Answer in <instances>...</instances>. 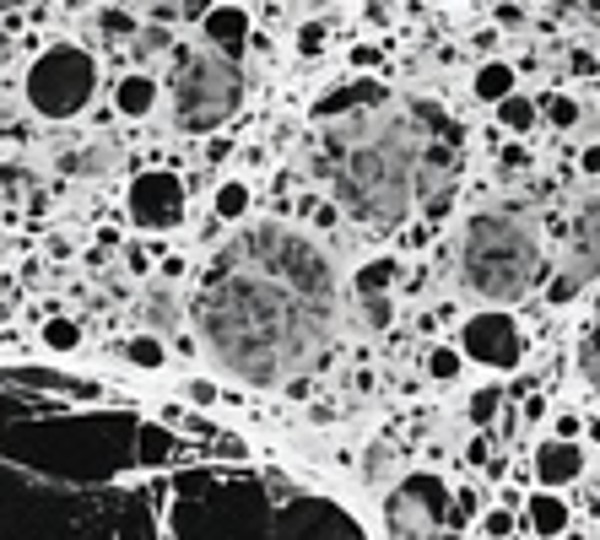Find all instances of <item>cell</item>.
<instances>
[{
  "instance_id": "cell-15",
  "label": "cell",
  "mask_w": 600,
  "mask_h": 540,
  "mask_svg": "<svg viewBox=\"0 0 600 540\" xmlns=\"http://www.w3.org/2000/svg\"><path fill=\"white\" fill-rule=\"evenodd\" d=\"M525 514H531V530H535V536H546V540L568 530V503H563L557 492H546V486L531 497V508H525Z\"/></svg>"
},
{
  "instance_id": "cell-6",
  "label": "cell",
  "mask_w": 600,
  "mask_h": 540,
  "mask_svg": "<svg viewBox=\"0 0 600 540\" xmlns=\"http://www.w3.org/2000/svg\"><path fill=\"white\" fill-rule=\"evenodd\" d=\"M98 98V60L81 44H49L27 70V103L44 120H76Z\"/></svg>"
},
{
  "instance_id": "cell-21",
  "label": "cell",
  "mask_w": 600,
  "mask_h": 540,
  "mask_svg": "<svg viewBox=\"0 0 600 540\" xmlns=\"http://www.w3.org/2000/svg\"><path fill=\"white\" fill-rule=\"evenodd\" d=\"M216 216H222V222H238V216H244V211H249V184H238V179H227V184H222V190H216Z\"/></svg>"
},
{
  "instance_id": "cell-12",
  "label": "cell",
  "mask_w": 600,
  "mask_h": 540,
  "mask_svg": "<svg viewBox=\"0 0 600 540\" xmlns=\"http://www.w3.org/2000/svg\"><path fill=\"white\" fill-rule=\"evenodd\" d=\"M200 27H205V44H216L222 55H233V49L249 44V11L244 5H211L200 16Z\"/></svg>"
},
{
  "instance_id": "cell-9",
  "label": "cell",
  "mask_w": 600,
  "mask_h": 540,
  "mask_svg": "<svg viewBox=\"0 0 600 540\" xmlns=\"http://www.w3.org/2000/svg\"><path fill=\"white\" fill-rule=\"evenodd\" d=\"M460 351L481 368H514L525 357V336L514 325V314L503 308H487V314H470L466 319V336H460Z\"/></svg>"
},
{
  "instance_id": "cell-10",
  "label": "cell",
  "mask_w": 600,
  "mask_h": 540,
  "mask_svg": "<svg viewBox=\"0 0 600 540\" xmlns=\"http://www.w3.org/2000/svg\"><path fill=\"white\" fill-rule=\"evenodd\" d=\"M579 475H585V449H579L574 438H546V443L535 449V481H541L546 492L574 486Z\"/></svg>"
},
{
  "instance_id": "cell-8",
  "label": "cell",
  "mask_w": 600,
  "mask_h": 540,
  "mask_svg": "<svg viewBox=\"0 0 600 540\" xmlns=\"http://www.w3.org/2000/svg\"><path fill=\"white\" fill-rule=\"evenodd\" d=\"M185 205H190L185 201V184L168 168H146L125 190V211H131V222L141 233H174L185 222Z\"/></svg>"
},
{
  "instance_id": "cell-23",
  "label": "cell",
  "mask_w": 600,
  "mask_h": 540,
  "mask_svg": "<svg viewBox=\"0 0 600 540\" xmlns=\"http://www.w3.org/2000/svg\"><path fill=\"white\" fill-rule=\"evenodd\" d=\"M541 120H546V125H557V131H574V125H579V103H574V98H563V92H552V98L541 103Z\"/></svg>"
},
{
  "instance_id": "cell-22",
  "label": "cell",
  "mask_w": 600,
  "mask_h": 540,
  "mask_svg": "<svg viewBox=\"0 0 600 540\" xmlns=\"http://www.w3.org/2000/svg\"><path fill=\"white\" fill-rule=\"evenodd\" d=\"M460 368H466V351H455V346H433V351H427V373H433L438 384L460 379Z\"/></svg>"
},
{
  "instance_id": "cell-13",
  "label": "cell",
  "mask_w": 600,
  "mask_h": 540,
  "mask_svg": "<svg viewBox=\"0 0 600 540\" xmlns=\"http://www.w3.org/2000/svg\"><path fill=\"white\" fill-rule=\"evenodd\" d=\"M174 325H179V286L174 281H152L146 297H141V330L168 336Z\"/></svg>"
},
{
  "instance_id": "cell-30",
  "label": "cell",
  "mask_w": 600,
  "mask_h": 540,
  "mask_svg": "<svg viewBox=\"0 0 600 540\" xmlns=\"http://www.w3.org/2000/svg\"><path fill=\"white\" fill-rule=\"evenodd\" d=\"M487 536H509V514H492L487 519Z\"/></svg>"
},
{
  "instance_id": "cell-17",
  "label": "cell",
  "mask_w": 600,
  "mask_h": 540,
  "mask_svg": "<svg viewBox=\"0 0 600 540\" xmlns=\"http://www.w3.org/2000/svg\"><path fill=\"white\" fill-rule=\"evenodd\" d=\"M514 92V70L503 66V60H487V66L476 70V98H487V103H503Z\"/></svg>"
},
{
  "instance_id": "cell-4",
  "label": "cell",
  "mask_w": 600,
  "mask_h": 540,
  "mask_svg": "<svg viewBox=\"0 0 600 540\" xmlns=\"http://www.w3.org/2000/svg\"><path fill=\"white\" fill-rule=\"evenodd\" d=\"M168 98H174L179 131H190V135L216 131V125H227V120L238 114V103H244V66H238L233 55L179 49Z\"/></svg>"
},
{
  "instance_id": "cell-29",
  "label": "cell",
  "mask_w": 600,
  "mask_h": 540,
  "mask_svg": "<svg viewBox=\"0 0 600 540\" xmlns=\"http://www.w3.org/2000/svg\"><path fill=\"white\" fill-rule=\"evenodd\" d=\"M579 168H585L590 179H600V140H590V146H585V157H579Z\"/></svg>"
},
{
  "instance_id": "cell-2",
  "label": "cell",
  "mask_w": 600,
  "mask_h": 540,
  "mask_svg": "<svg viewBox=\"0 0 600 540\" xmlns=\"http://www.w3.org/2000/svg\"><path fill=\"white\" fill-rule=\"evenodd\" d=\"M455 146L460 131L444 109L385 98L363 114L335 120V131L320 146V179L331 184L335 205L352 222L390 233L433 184H444Z\"/></svg>"
},
{
  "instance_id": "cell-28",
  "label": "cell",
  "mask_w": 600,
  "mask_h": 540,
  "mask_svg": "<svg viewBox=\"0 0 600 540\" xmlns=\"http://www.w3.org/2000/svg\"><path fill=\"white\" fill-rule=\"evenodd\" d=\"M320 44H325V27H303V33H298V49H303V55H320Z\"/></svg>"
},
{
  "instance_id": "cell-7",
  "label": "cell",
  "mask_w": 600,
  "mask_h": 540,
  "mask_svg": "<svg viewBox=\"0 0 600 540\" xmlns=\"http://www.w3.org/2000/svg\"><path fill=\"white\" fill-rule=\"evenodd\" d=\"M596 281H600V195L574 216L568 249H563L557 275H552V303H574V297L590 292Z\"/></svg>"
},
{
  "instance_id": "cell-27",
  "label": "cell",
  "mask_w": 600,
  "mask_h": 540,
  "mask_svg": "<svg viewBox=\"0 0 600 540\" xmlns=\"http://www.w3.org/2000/svg\"><path fill=\"white\" fill-rule=\"evenodd\" d=\"M498 401H503L498 390H481V395H470V421H492V416H498Z\"/></svg>"
},
{
  "instance_id": "cell-20",
  "label": "cell",
  "mask_w": 600,
  "mask_h": 540,
  "mask_svg": "<svg viewBox=\"0 0 600 540\" xmlns=\"http://www.w3.org/2000/svg\"><path fill=\"white\" fill-rule=\"evenodd\" d=\"M125 357H131L135 368H163L168 362V346H163V336H135V340H125Z\"/></svg>"
},
{
  "instance_id": "cell-16",
  "label": "cell",
  "mask_w": 600,
  "mask_h": 540,
  "mask_svg": "<svg viewBox=\"0 0 600 540\" xmlns=\"http://www.w3.org/2000/svg\"><path fill=\"white\" fill-rule=\"evenodd\" d=\"M498 120H503V131H514V135H531L535 125H541V109H535L531 98H520V92H509V98L498 103Z\"/></svg>"
},
{
  "instance_id": "cell-26",
  "label": "cell",
  "mask_w": 600,
  "mask_h": 540,
  "mask_svg": "<svg viewBox=\"0 0 600 540\" xmlns=\"http://www.w3.org/2000/svg\"><path fill=\"white\" fill-rule=\"evenodd\" d=\"M103 33H109V38H131L135 16L131 11H120V5H109V11H103Z\"/></svg>"
},
{
  "instance_id": "cell-31",
  "label": "cell",
  "mask_w": 600,
  "mask_h": 540,
  "mask_svg": "<svg viewBox=\"0 0 600 540\" xmlns=\"http://www.w3.org/2000/svg\"><path fill=\"white\" fill-rule=\"evenodd\" d=\"M5 11H11V5L0 0V55H5Z\"/></svg>"
},
{
  "instance_id": "cell-14",
  "label": "cell",
  "mask_w": 600,
  "mask_h": 540,
  "mask_svg": "<svg viewBox=\"0 0 600 540\" xmlns=\"http://www.w3.org/2000/svg\"><path fill=\"white\" fill-rule=\"evenodd\" d=\"M157 98H163V87L152 76H120V87H114V109L125 120H146L157 109Z\"/></svg>"
},
{
  "instance_id": "cell-3",
  "label": "cell",
  "mask_w": 600,
  "mask_h": 540,
  "mask_svg": "<svg viewBox=\"0 0 600 540\" xmlns=\"http://www.w3.org/2000/svg\"><path fill=\"white\" fill-rule=\"evenodd\" d=\"M455 275L487 308H509V303L531 297L541 286V275H546V255H541L535 227L509 216V211H476L460 227Z\"/></svg>"
},
{
  "instance_id": "cell-19",
  "label": "cell",
  "mask_w": 600,
  "mask_h": 540,
  "mask_svg": "<svg viewBox=\"0 0 600 540\" xmlns=\"http://www.w3.org/2000/svg\"><path fill=\"white\" fill-rule=\"evenodd\" d=\"M579 373H585V384L600 395V319L579 336Z\"/></svg>"
},
{
  "instance_id": "cell-11",
  "label": "cell",
  "mask_w": 600,
  "mask_h": 540,
  "mask_svg": "<svg viewBox=\"0 0 600 540\" xmlns=\"http://www.w3.org/2000/svg\"><path fill=\"white\" fill-rule=\"evenodd\" d=\"M385 98H396V92H385L379 81H341V87H331V92L314 103V120L331 125V120L363 114V109H374V103H385Z\"/></svg>"
},
{
  "instance_id": "cell-24",
  "label": "cell",
  "mask_w": 600,
  "mask_h": 540,
  "mask_svg": "<svg viewBox=\"0 0 600 540\" xmlns=\"http://www.w3.org/2000/svg\"><path fill=\"white\" fill-rule=\"evenodd\" d=\"M76 340H81V330H76L70 319H44V346H49V351H70Z\"/></svg>"
},
{
  "instance_id": "cell-5",
  "label": "cell",
  "mask_w": 600,
  "mask_h": 540,
  "mask_svg": "<svg viewBox=\"0 0 600 540\" xmlns=\"http://www.w3.org/2000/svg\"><path fill=\"white\" fill-rule=\"evenodd\" d=\"M470 497H455L438 475H400L385 497V530L390 540H466Z\"/></svg>"
},
{
  "instance_id": "cell-25",
  "label": "cell",
  "mask_w": 600,
  "mask_h": 540,
  "mask_svg": "<svg viewBox=\"0 0 600 540\" xmlns=\"http://www.w3.org/2000/svg\"><path fill=\"white\" fill-rule=\"evenodd\" d=\"M152 11L157 16H205L211 5L205 0H152Z\"/></svg>"
},
{
  "instance_id": "cell-18",
  "label": "cell",
  "mask_w": 600,
  "mask_h": 540,
  "mask_svg": "<svg viewBox=\"0 0 600 540\" xmlns=\"http://www.w3.org/2000/svg\"><path fill=\"white\" fill-rule=\"evenodd\" d=\"M396 260H368V266L357 270V281H352V286H357V292H363V297H385V292H390V286H396Z\"/></svg>"
},
{
  "instance_id": "cell-1",
  "label": "cell",
  "mask_w": 600,
  "mask_h": 540,
  "mask_svg": "<svg viewBox=\"0 0 600 540\" xmlns=\"http://www.w3.org/2000/svg\"><path fill=\"white\" fill-rule=\"evenodd\" d=\"M200 346L255 390L303 379L335 336V266L298 227H249L216 249L190 297Z\"/></svg>"
},
{
  "instance_id": "cell-32",
  "label": "cell",
  "mask_w": 600,
  "mask_h": 540,
  "mask_svg": "<svg viewBox=\"0 0 600 540\" xmlns=\"http://www.w3.org/2000/svg\"><path fill=\"white\" fill-rule=\"evenodd\" d=\"M5 5H11V11H16V5H27V0H5Z\"/></svg>"
}]
</instances>
